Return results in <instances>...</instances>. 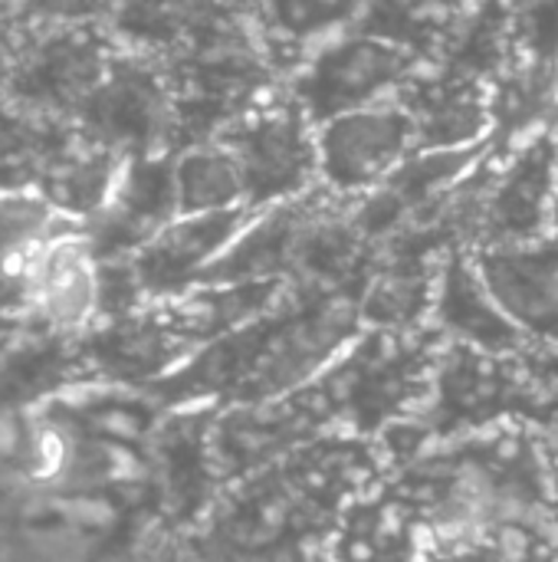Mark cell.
<instances>
[{
	"instance_id": "7",
	"label": "cell",
	"mask_w": 558,
	"mask_h": 562,
	"mask_svg": "<svg viewBox=\"0 0 558 562\" xmlns=\"http://www.w3.org/2000/svg\"><path fill=\"white\" fill-rule=\"evenodd\" d=\"M414 151V125L398 99L342 112L316 125L319 188L339 201L365 198Z\"/></svg>"
},
{
	"instance_id": "16",
	"label": "cell",
	"mask_w": 558,
	"mask_h": 562,
	"mask_svg": "<svg viewBox=\"0 0 558 562\" xmlns=\"http://www.w3.org/2000/svg\"><path fill=\"white\" fill-rule=\"evenodd\" d=\"M247 20L286 79L319 43L355 26L365 0H240Z\"/></svg>"
},
{
	"instance_id": "11",
	"label": "cell",
	"mask_w": 558,
	"mask_h": 562,
	"mask_svg": "<svg viewBox=\"0 0 558 562\" xmlns=\"http://www.w3.org/2000/svg\"><path fill=\"white\" fill-rule=\"evenodd\" d=\"M102 26L122 49L148 59H171L253 33L240 0H109Z\"/></svg>"
},
{
	"instance_id": "1",
	"label": "cell",
	"mask_w": 558,
	"mask_h": 562,
	"mask_svg": "<svg viewBox=\"0 0 558 562\" xmlns=\"http://www.w3.org/2000/svg\"><path fill=\"white\" fill-rule=\"evenodd\" d=\"M549 395L523 356H497L464 342H444L434 356L428 398L418 425L428 438L447 441L457 435L526 422L543 425Z\"/></svg>"
},
{
	"instance_id": "3",
	"label": "cell",
	"mask_w": 558,
	"mask_h": 562,
	"mask_svg": "<svg viewBox=\"0 0 558 562\" xmlns=\"http://www.w3.org/2000/svg\"><path fill=\"white\" fill-rule=\"evenodd\" d=\"M217 142L237 168L243 207L250 211H266L319 188L316 125L283 86L230 122Z\"/></svg>"
},
{
	"instance_id": "4",
	"label": "cell",
	"mask_w": 558,
	"mask_h": 562,
	"mask_svg": "<svg viewBox=\"0 0 558 562\" xmlns=\"http://www.w3.org/2000/svg\"><path fill=\"white\" fill-rule=\"evenodd\" d=\"M421 66L424 59L408 49L349 26L319 43L283 79V89L309 115V122L319 125L332 115L398 99Z\"/></svg>"
},
{
	"instance_id": "22",
	"label": "cell",
	"mask_w": 558,
	"mask_h": 562,
	"mask_svg": "<svg viewBox=\"0 0 558 562\" xmlns=\"http://www.w3.org/2000/svg\"><path fill=\"white\" fill-rule=\"evenodd\" d=\"M516 49L558 66V0H510Z\"/></svg>"
},
{
	"instance_id": "18",
	"label": "cell",
	"mask_w": 558,
	"mask_h": 562,
	"mask_svg": "<svg viewBox=\"0 0 558 562\" xmlns=\"http://www.w3.org/2000/svg\"><path fill=\"white\" fill-rule=\"evenodd\" d=\"M72 128V122L39 115L0 89V194L36 198Z\"/></svg>"
},
{
	"instance_id": "9",
	"label": "cell",
	"mask_w": 558,
	"mask_h": 562,
	"mask_svg": "<svg viewBox=\"0 0 558 562\" xmlns=\"http://www.w3.org/2000/svg\"><path fill=\"white\" fill-rule=\"evenodd\" d=\"M16 319L46 333H86L99 319V260L82 224L46 234L23 260L16 280Z\"/></svg>"
},
{
	"instance_id": "2",
	"label": "cell",
	"mask_w": 558,
	"mask_h": 562,
	"mask_svg": "<svg viewBox=\"0 0 558 562\" xmlns=\"http://www.w3.org/2000/svg\"><path fill=\"white\" fill-rule=\"evenodd\" d=\"M158 66L171 92L178 148L217 138L230 122L283 86V76L253 33L158 59Z\"/></svg>"
},
{
	"instance_id": "10",
	"label": "cell",
	"mask_w": 558,
	"mask_h": 562,
	"mask_svg": "<svg viewBox=\"0 0 558 562\" xmlns=\"http://www.w3.org/2000/svg\"><path fill=\"white\" fill-rule=\"evenodd\" d=\"M483 290L529 349L558 342V237L467 250Z\"/></svg>"
},
{
	"instance_id": "21",
	"label": "cell",
	"mask_w": 558,
	"mask_h": 562,
	"mask_svg": "<svg viewBox=\"0 0 558 562\" xmlns=\"http://www.w3.org/2000/svg\"><path fill=\"white\" fill-rule=\"evenodd\" d=\"M171 168H174V191H178L181 214L243 207L237 168L217 138L181 145L174 151Z\"/></svg>"
},
{
	"instance_id": "25",
	"label": "cell",
	"mask_w": 558,
	"mask_h": 562,
	"mask_svg": "<svg viewBox=\"0 0 558 562\" xmlns=\"http://www.w3.org/2000/svg\"><path fill=\"white\" fill-rule=\"evenodd\" d=\"M23 33H26V26L20 23L13 3L10 0H0V82H3L13 56H16V46H20Z\"/></svg>"
},
{
	"instance_id": "19",
	"label": "cell",
	"mask_w": 558,
	"mask_h": 562,
	"mask_svg": "<svg viewBox=\"0 0 558 562\" xmlns=\"http://www.w3.org/2000/svg\"><path fill=\"white\" fill-rule=\"evenodd\" d=\"M516 33L510 16V0H470L444 49L437 53V66H447L460 76L493 82V76L516 56Z\"/></svg>"
},
{
	"instance_id": "15",
	"label": "cell",
	"mask_w": 558,
	"mask_h": 562,
	"mask_svg": "<svg viewBox=\"0 0 558 562\" xmlns=\"http://www.w3.org/2000/svg\"><path fill=\"white\" fill-rule=\"evenodd\" d=\"M431 329L444 342H464L497 356H523L529 349L483 290L467 250H447L441 263L431 306Z\"/></svg>"
},
{
	"instance_id": "26",
	"label": "cell",
	"mask_w": 558,
	"mask_h": 562,
	"mask_svg": "<svg viewBox=\"0 0 558 562\" xmlns=\"http://www.w3.org/2000/svg\"><path fill=\"white\" fill-rule=\"evenodd\" d=\"M549 234L558 237V181H556V198H553V214H549Z\"/></svg>"
},
{
	"instance_id": "6",
	"label": "cell",
	"mask_w": 558,
	"mask_h": 562,
	"mask_svg": "<svg viewBox=\"0 0 558 562\" xmlns=\"http://www.w3.org/2000/svg\"><path fill=\"white\" fill-rule=\"evenodd\" d=\"M72 125L118 158L178 151L171 92L158 59L122 46Z\"/></svg>"
},
{
	"instance_id": "20",
	"label": "cell",
	"mask_w": 558,
	"mask_h": 562,
	"mask_svg": "<svg viewBox=\"0 0 558 562\" xmlns=\"http://www.w3.org/2000/svg\"><path fill=\"white\" fill-rule=\"evenodd\" d=\"M470 0H365L355 26L431 63Z\"/></svg>"
},
{
	"instance_id": "14",
	"label": "cell",
	"mask_w": 558,
	"mask_h": 562,
	"mask_svg": "<svg viewBox=\"0 0 558 562\" xmlns=\"http://www.w3.org/2000/svg\"><path fill=\"white\" fill-rule=\"evenodd\" d=\"M487 82L460 76L447 66L424 63L411 82L398 92L405 105L418 151H467L483 148L490 135Z\"/></svg>"
},
{
	"instance_id": "23",
	"label": "cell",
	"mask_w": 558,
	"mask_h": 562,
	"mask_svg": "<svg viewBox=\"0 0 558 562\" xmlns=\"http://www.w3.org/2000/svg\"><path fill=\"white\" fill-rule=\"evenodd\" d=\"M20 23L33 26H62V23H105L109 0H10Z\"/></svg>"
},
{
	"instance_id": "12",
	"label": "cell",
	"mask_w": 558,
	"mask_h": 562,
	"mask_svg": "<svg viewBox=\"0 0 558 562\" xmlns=\"http://www.w3.org/2000/svg\"><path fill=\"white\" fill-rule=\"evenodd\" d=\"M257 211L230 207V211H204V214H178L168 221L148 244H141L132 257H125V270L141 303L178 296L204 280V273L220 260V254L237 240V234L250 224Z\"/></svg>"
},
{
	"instance_id": "24",
	"label": "cell",
	"mask_w": 558,
	"mask_h": 562,
	"mask_svg": "<svg viewBox=\"0 0 558 562\" xmlns=\"http://www.w3.org/2000/svg\"><path fill=\"white\" fill-rule=\"evenodd\" d=\"M543 454H546V468H549V520L558 530V412L549 415L543 425H536Z\"/></svg>"
},
{
	"instance_id": "17",
	"label": "cell",
	"mask_w": 558,
	"mask_h": 562,
	"mask_svg": "<svg viewBox=\"0 0 558 562\" xmlns=\"http://www.w3.org/2000/svg\"><path fill=\"white\" fill-rule=\"evenodd\" d=\"M487 151L500 155L533 135L558 132V66L516 53L490 82Z\"/></svg>"
},
{
	"instance_id": "5",
	"label": "cell",
	"mask_w": 558,
	"mask_h": 562,
	"mask_svg": "<svg viewBox=\"0 0 558 562\" xmlns=\"http://www.w3.org/2000/svg\"><path fill=\"white\" fill-rule=\"evenodd\" d=\"M118 43L102 23L33 26L23 33L0 89L20 105L72 122L102 82Z\"/></svg>"
},
{
	"instance_id": "8",
	"label": "cell",
	"mask_w": 558,
	"mask_h": 562,
	"mask_svg": "<svg viewBox=\"0 0 558 562\" xmlns=\"http://www.w3.org/2000/svg\"><path fill=\"white\" fill-rule=\"evenodd\" d=\"M558 181V132L533 135L500 155L487 151L474 247L549 234Z\"/></svg>"
},
{
	"instance_id": "13",
	"label": "cell",
	"mask_w": 558,
	"mask_h": 562,
	"mask_svg": "<svg viewBox=\"0 0 558 562\" xmlns=\"http://www.w3.org/2000/svg\"><path fill=\"white\" fill-rule=\"evenodd\" d=\"M174 151L125 158L105 204L82 224L86 240L99 263L125 260L148 244L178 211L174 191Z\"/></svg>"
}]
</instances>
